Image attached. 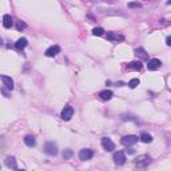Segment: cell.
Returning a JSON list of instances; mask_svg holds the SVG:
<instances>
[{
	"label": "cell",
	"mask_w": 171,
	"mask_h": 171,
	"mask_svg": "<svg viewBox=\"0 0 171 171\" xmlns=\"http://www.w3.org/2000/svg\"><path fill=\"white\" fill-rule=\"evenodd\" d=\"M63 156L64 158H71L72 156V150H64L63 151Z\"/></svg>",
	"instance_id": "obj_22"
},
{
	"label": "cell",
	"mask_w": 171,
	"mask_h": 171,
	"mask_svg": "<svg viewBox=\"0 0 171 171\" xmlns=\"http://www.w3.org/2000/svg\"><path fill=\"white\" fill-rule=\"evenodd\" d=\"M166 43H167V45H171V35H170V36H167Z\"/></svg>",
	"instance_id": "obj_25"
},
{
	"label": "cell",
	"mask_w": 171,
	"mask_h": 171,
	"mask_svg": "<svg viewBox=\"0 0 171 171\" xmlns=\"http://www.w3.org/2000/svg\"><path fill=\"white\" fill-rule=\"evenodd\" d=\"M27 44H28L27 39H25V37H20V39L15 43V48H16L17 51H21V49H24L25 47H27Z\"/></svg>",
	"instance_id": "obj_12"
},
{
	"label": "cell",
	"mask_w": 171,
	"mask_h": 171,
	"mask_svg": "<svg viewBox=\"0 0 171 171\" xmlns=\"http://www.w3.org/2000/svg\"><path fill=\"white\" fill-rule=\"evenodd\" d=\"M139 140V138L136 136V135H127V136H123L122 138V144H124V146H132V144H135V143Z\"/></svg>",
	"instance_id": "obj_1"
},
{
	"label": "cell",
	"mask_w": 171,
	"mask_h": 171,
	"mask_svg": "<svg viewBox=\"0 0 171 171\" xmlns=\"http://www.w3.org/2000/svg\"><path fill=\"white\" fill-rule=\"evenodd\" d=\"M114 162L116 163V164H124V162H126V155H124V152L123 151H116L114 154Z\"/></svg>",
	"instance_id": "obj_6"
},
{
	"label": "cell",
	"mask_w": 171,
	"mask_h": 171,
	"mask_svg": "<svg viewBox=\"0 0 171 171\" xmlns=\"http://www.w3.org/2000/svg\"><path fill=\"white\" fill-rule=\"evenodd\" d=\"M92 156H94V151L90 150V148H83V150H80V152H79L80 160H88V159H91Z\"/></svg>",
	"instance_id": "obj_3"
},
{
	"label": "cell",
	"mask_w": 171,
	"mask_h": 171,
	"mask_svg": "<svg viewBox=\"0 0 171 171\" xmlns=\"http://www.w3.org/2000/svg\"><path fill=\"white\" fill-rule=\"evenodd\" d=\"M128 69H132V71L142 69V61H131L130 64H128Z\"/></svg>",
	"instance_id": "obj_15"
},
{
	"label": "cell",
	"mask_w": 171,
	"mask_h": 171,
	"mask_svg": "<svg viewBox=\"0 0 171 171\" xmlns=\"http://www.w3.org/2000/svg\"><path fill=\"white\" fill-rule=\"evenodd\" d=\"M59 52H60V47H59V45H51V47L45 51V55L48 57H53V56H56Z\"/></svg>",
	"instance_id": "obj_9"
},
{
	"label": "cell",
	"mask_w": 171,
	"mask_h": 171,
	"mask_svg": "<svg viewBox=\"0 0 171 171\" xmlns=\"http://www.w3.org/2000/svg\"><path fill=\"white\" fill-rule=\"evenodd\" d=\"M127 154H135V150H132V148H128V150H126Z\"/></svg>",
	"instance_id": "obj_26"
},
{
	"label": "cell",
	"mask_w": 171,
	"mask_h": 171,
	"mask_svg": "<svg viewBox=\"0 0 171 171\" xmlns=\"http://www.w3.org/2000/svg\"><path fill=\"white\" fill-rule=\"evenodd\" d=\"M24 143L28 147H33L35 144H36V140H35V138H33V136H31V135H27V136L24 138Z\"/></svg>",
	"instance_id": "obj_16"
},
{
	"label": "cell",
	"mask_w": 171,
	"mask_h": 171,
	"mask_svg": "<svg viewBox=\"0 0 171 171\" xmlns=\"http://www.w3.org/2000/svg\"><path fill=\"white\" fill-rule=\"evenodd\" d=\"M160 65H162V61L159 60V59H151V60L148 61L147 67H148L150 71H156L158 68H160Z\"/></svg>",
	"instance_id": "obj_8"
},
{
	"label": "cell",
	"mask_w": 171,
	"mask_h": 171,
	"mask_svg": "<svg viewBox=\"0 0 171 171\" xmlns=\"http://www.w3.org/2000/svg\"><path fill=\"white\" fill-rule=\"evenodd\" d=\"M128 7H130V8H140L142 4H140V3H128Z\"/></svg>",
	"instance_id": "obj_23"
},
{
	"label": "cell",
	"mask_w": 171,
	"mask_h": 171,
	"mask_svg": "<svg viewBox=\"0 0 171 171\" xmlns=\"http://www.w3.org/2000/svg\"><path fill=\"white\" fill-rule=\"evenodd\" d=\"M1 81H3V84H4L5 88L13 90V80L9 76H7V75H1Z\"/></svg>",
	"instance_id": "obj_10"
},
{
	"label": "cell",
	"mask_w": 171,
	"mask_h": 171,
	"mask_svg": "<svg viewBox=\"0 0 171 171\" xmlns=\"http://www.w3.org/2000/svg\"><path fill=\"white\" fill-rule=\"evenodd\" d=\"M5 164H7L8 167H11V168H13V170H16V168H17L16 162H15V158H7Z\"/></svg>",
	"instance_id": "obj_19"
},
{
	"label": "cell",
	"mask_w": 171,
	"mask_h": 171,
	"mask_svg": "<svg viewBox=\"0 0 171 171\" xmlns=\"http://www.w3.org/2000/svg\"><path fill=\"white\" fill-rule=\"evenodd\" d=\"M92 33H94L95 36H102L103 33H104V31H103V28H100V27H98V28H94V31H92Z\"/></svg>",
	"instance_id": "obj_20"
},
{
	"label": "cell",
	"mask_w": 171,
	"mask_h": 171,
	"mask_svg": "<svg viewBox=\"0 0 171 171\" xmlns=\"http://www.w3.org/2000/svg\"><path fill=\"white\" fill-rule=\"evenodd\" d=\"M112 91H110V90H104V91H102L100 94H99V96H100V99L102 100H110L111 98H112Z\"/></svg>",
	"instance_id": "obj_14"
},
{
	"label": "cell",
	"mask_w": 171,
	"mask_h": 171,
	"mask_svg": "<svg viewBox=\"0 0 171 171\" xmlns=\"http://www.w3.org/2000/svg\"><path fill=\"white\" fill-rule=\"evenodd\" d=\"M140 140H142L143 143H151V142H152V136H151L150 134L143 132V134L140 135Z\"/></svg>",
	"instance_id": "obj_18"
},
{
	"label": "cell",
	"mask_w": 171,
	"mask_h": 171,
	"mask_svg": "<svg viewBox=\"0 0 171 171\" xmlns=\"http://www.w3.org/2000/svg\"><path fill=\"white\" fill-rule=\"evenodd\" d=\"M128 85H130L131 88H135L136 85H139V79H131L130 83H128Z\"/></svg>",
	"instance_id": "obj_21"
},
{
	"label": "cell",
	"mask_w": 171,
	"mask_h": 171,
	"mask_svg": "<svg viewBox=\"0 0 171 171\" xmlns=\"http://www.w3.org/2000/svg\"><path fill=\"white\" fill-rule=\"evenodd\" d=\"M150 162H151V159L148 156H140V158H138L135 160V164L138 167H146L147 164H150Z\"/></svg>",
	"instance_id": "obj_11"
},
{
	"label": "cell",
	"mask_w": 171,
	"mask_h": 171,
	"mask_svg": "<svg viewBox=\"0 0 171 171\" xmlns=\"http://www.w3.org/2000/svg\"><path fill=\"white\" fill-rule=\"evenodd\" d=\"M72 115H73V108L71 106H65L63 108V111H61V119L65 120V122L72 118Z\"/></svg>",
	"instance_id": "obj_2"
},
{
	"label": "cell",
	"mask_w": 171,
	"mask_h": 171,
	"mask_svg": "<svg viewBox=\"0 0 171 171\" xmlns=\"http://www.w3.org/2000/svg\"><path fill=\"white\" fill-rule=\"evenodd\" d=\"M135 55H136V56H140L142 57V59H147V53H146V51H144V49L142 48V47H139V48H135Z\"/></svg>",
	"instance_id": "obj_17"
},
{
	"label": "cell",
	"mask_w": 171,
	"mask_h": 171,
	"mask_svg": "<svg viewBox=\"0 0 171 171\" xmlns=\"http://www.w3.org/2000/svg\"><path fill=\"white\" fill-rule=\"evenodd\" d=\"M102 146L106 151H114L115 150V143L110 138H102Z\"/></svg>",
	"instance_id": "obj_5"
},
{
	"label": "cell",
	"mask_w": 171,
	"mask_h": 171,
	"mask_svg": "<svg viewBox=\"0 0 171 171\" xmlns=\"http://www.w3.org/2000/svg\"><path fill=\"white\" fill-rule=\"evenodd\" d=\"M107 40L110 41H122L124 40V36L118 32H107Z\"/></svg>",
	"instance_id": "obj_7"
},
{
	"label": "cell",
	"mask_w": 171,
	"mask_h": 171,
	"mask_svg": "<svg viewBox=\"0 0 171 171\" xmlns=\"http://www.w3.org/2000/svg\"><path fill=\"white\" fill-rule=\"evenodd\" d=\"M167 4H168V5L171 4V0H168V1H167Z\"/></svg>",
	"instance_id": "obj_27"
},
{
	"label": "cell",
	"mask_w": 171,
	"mask_h": 171,
	"mask_svg": "<svg viewBox=\"0 0 171 171\" xmlns=\"http://www.w3.org/2000/svg\"><path fill=\"white\" fill-rule=\"evenodd\" d=\"M3 25L5 28H11L13 25V19L11 17V15H4L3 16Z\"/></svg>",
	"instance_id": "obj_13"
},
{
	"label": "cell",
	"mask_w": 171,
	"mask_h": 171,
	"mask_svg": "<svg viewBox=\"0 0 171 171\" xmlns=\"http://www.w3.org/2000/svg\"><path fill=\"white\" fill-rule=\"evenodd\" d=\"M44 151L48 155H56L57 154V147L53 142H47L44 146Z\"/></svg>",
	"instance_id": "obj_4"
},
{
	"label": "cell",
	"mask_w": 171,
	"mask_h": 171,
	"mask_svg": "<svg viewBox=\"0 0 171 171\" xmlns=\"http://www.w3.org/2000/svg\"><path fill=\"white\" fill-rule=\"evenodd\" d=\"M16 28H17V31H21V29L25 28V24L24 23H21V21H19V23L16 24Z\"/></svg>",
	"instance_id": "obj_24"
}]
</instances>
